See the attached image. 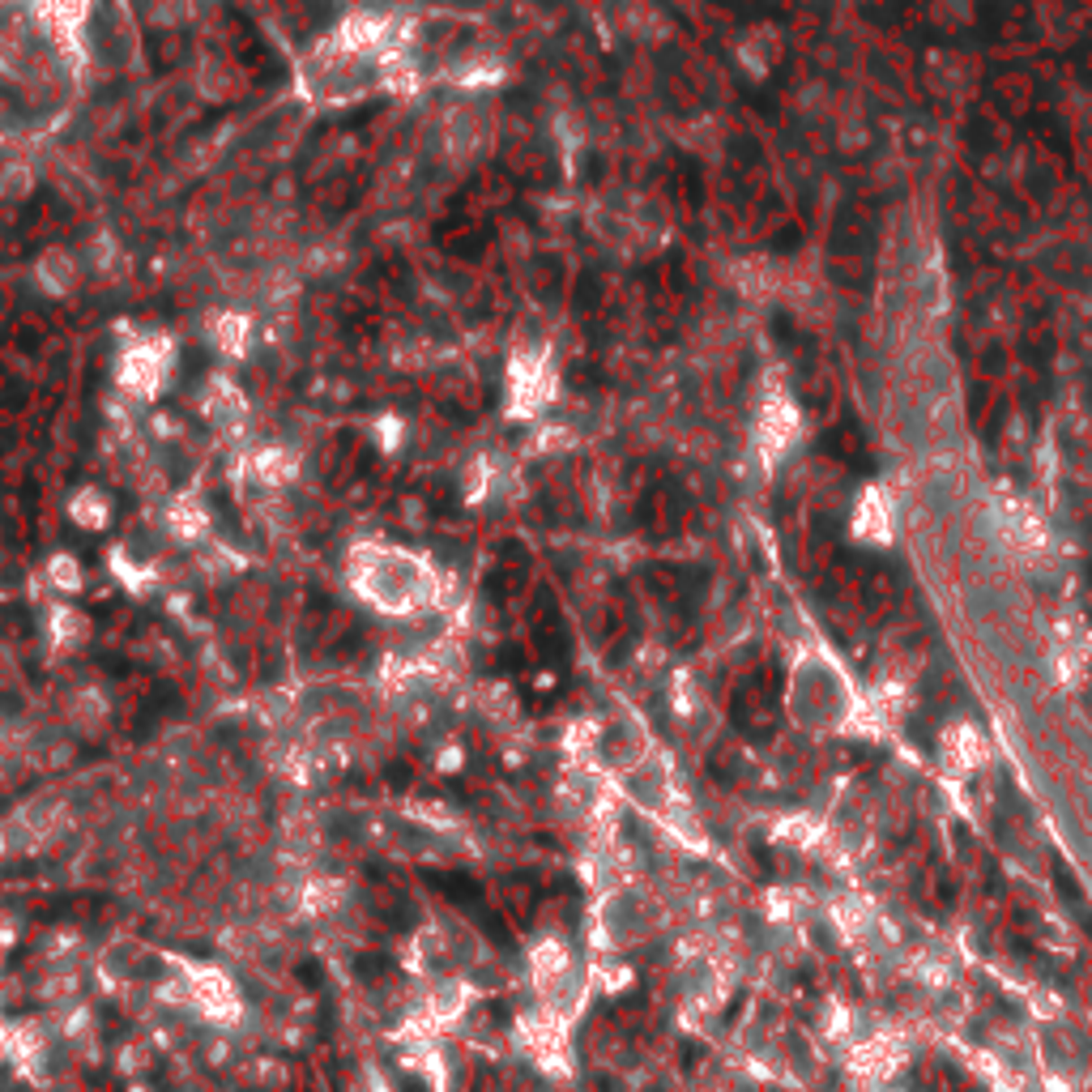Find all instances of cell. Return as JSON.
Wrapping results in <instances>:
<instances>
[{
  "mask_svg": "<svg viewBox=\"0 0 1092 1092\" xmlns=\"http://www.w3.org/2000/svg\"><path fill=\"white\" fill-rule=\"evenodd\" d=\"M930 17L939 26H969L973 22V0H934L930 5Z\"/></svg>",
  "mask_w": 1092,
  "mask_h": 1092,
  "instance_id": "8fae6325",
  "label": "cell"
},
{
  "mask_svg": "<svg viewBox=\"0 0 1092 1092\" xmlns=\"http://www.w3.org/2000/svg\"><path fill=\"white\" fill-rule=\"evenodd\" d=\"M167 372V359H163V346H137V350H129L124 355V363H120V384L132 393H154L158 389V380H163Z\"/></svg>",
  "mask_w": 1092,
  "mask_h": 1092,
  "instance_id": "7a4b0ae2",
  "label": "cell"
},
{
  "mask_svg": "<svg viewBox=\"0 0 1092 1092\" xmlns=\"http://www.w3.org/2000/svg\"><path fill=\"white\" fill-rule=\"evenodd\" d=\"M205 410H210L213 423H222V427H230L235 419H244V402H239V393L230 389V384H213Z\"/></svg>",
  "mask_w": 1092,
  "mask_h": 1092,
  "instance_id": "ba28073f",
  "label": "cell"
},
{
  "mask_svg": "<svg viewBox=\"0 0 1092 1092\" xmlns=\"http://www.w3.org/2000/svg\"><path fill=\"white\" fill-rule=\"evenodd\" d=\"M299 978H303V981H311V986H316V981H320V973H316V964H303V969H299Z\"/></svg>",
  "mask_w": 1092,
  "mask_h": 1092,
  "instance_id": "9a60e30c",
  "label": "cell"
},
{
  "mask_svg": "<svg viewBox=\"0 0 1092 1092\" xmlns=\"http://www.w3.org/2000/svg\"><path fill=\"white\" fill-rule=\"evenodd\" d=\"M764 444L772 448V453H781V448H790V440L799 436V419H794V406L790 402H772V406L764 410Z\"/></svg>",
  "mask_w": 1092,
  "mask_h": 1092,
  "instance_id": "5b68a950",
  "label": "cell"
},
{
  "mask_svg": "<svg viewBox=\"0 0 1092 1092\" xmlns=\"http://www.w3.org/2000/svg\"><path fill=\"white\" fill-rule=\"evenodd\" d=\"M389 969H393V961L389 956H380V952H367V956L355 961V973H359V978H380V973H389Z\"/></svg>",
  "mask_w": 1092,
  "mask_h": 1092,
  "instance_id": "4fadbf2b",
  "label": "cell"
},
{
  "mask_svg": "<svg viewBox=\"0 0 1092 1092\" xmlns=\"http://www.w3.org/2000/svg\"><path fill=\"white\" fill-rule=\"evenodd\" d=\"M359 585L372 602L389 606V610H406L423 589H431V572H427V564L402 551H372L363 555L359 564Z\"/></svg>",
  "mask_w": 1092,
  "mask_h": 1092,
  "instance_id": "6da1fadb",
  "label": "cell"
},
{
  "mask_svg": "<svg viewBox=\"0 0 1092 1092\" xmlns=\"http://www.w3.org/2000/svg\"><path fill=\"white\" fill-rule=\"evenodd\" d=\"M51 576L60 581L65 589H77L82 585V572H77V559H68V555H60V559H51Z\"/></svg>",
  "mask_w": 1092,
  "mask_h": 1092,
  "instance_id": "7c38bea8",
  "label": "cell"
},
{
  "mask_svg": "<svg viewBox=\"0 0 1092 1092\" xmlns=\"http://www.w3.org/2000/svg\"><path fill=\"white\" fill-rule=\"evenodd\" d=\"M389 785H393V790H406V785H410V768L406 764H389Z\"/></svg>",
  "mask_w": 1092,
  "mask_h": 1092,
  "instance_id": "5bb4252c",
  "label": "cell"
},
{
  "mask_svg": "<svg viewBox=\"0 0 1092 1092\" xmlns=\"http://www.w3.org/2000/svg\"><path fill=\"white\" fill-rule=\"evenodd\" d=\"M777 51H781V39L772 26H755L751 34H743L738 43V65L747 68L751 77H768L772 65H777Z\"/></svg>",
  "mask_w": 1092,
  "mask_h": 1092,
  "instance_id": "3957f363",
  "label": "cell"
},
{
  "mask_svg": "<svg viewBox=\"0 0 1092 1092\" xmlns=\"http://www.w3.org/2000/svg\"><path fill=\"white\" fill-rule=\"evenodd\" d=\"M423 880L436 883V888H440V892L453 900V905H461V909H470V913H478V909H483V900H487V892H483V888H478L470 875H456V871H427Z\"/></svg>",
  "mask_w": 1092,
  "mask_h": 1092,
  "instance_id": "277c9868",
  "label": "cell"
},
{
  "mask_svg": "<svg viewBox=\"0 0 1092 1092\" xmlns=\"http://www.w3.org/2000/svg\"><path fill=\"white\" fill-rule=\"evenodd\" d=\"M213 342H218V350L239 355V350L248 346V320H239V316H222V320L213 325Z\"/></svg>",
  "mask_w": 1092,
  "mask_h": 1092,
  "instance_id": "30bf717a",
  "label": "cell"
},
{
  "mask_svg": "<svg viewBox=\"0 0 1092 1092\" xmlns=\"http://www.w3.org/2000/svg\"><path fill=\"white\" fill-rule=\"evenodd\" d=\"M68 517L77 525H86V529H103V525L112 521V504L98 491H77L73 504H68Z\"/></svg>",
  "mask_w": 1092,
  "mask_h": 1092,
  "instance_id": "52a82bcc",
  "label": "cell"
},
{
  "mask_svg": "<svg viewBox=\"0 0 1092 1092\" xmlns=\"http://www.w3.org/2000/svg\"><path fill=\"white\" fill-rule=\"evenodd\" d=\"M171 529H176V538H201L205 534V508L196 504V500H180V504L171 508Z\"/></svg>",
  "mask_w": 1092,
  "mask_h": 1092,
  "instance_id": "9c48e42d",
  "label": "cell"
},
{
  "mask_svg": "<svg viewBox=\"0 0 1092 1092\" xmlns=\"http://www.w3.org/2000/svg\"><path fill=\"white\" fill-rule=\"evenodd\" d=\"M39 277H43V286H48L51 294H65V291H73V282H77V261H73L68 252H48V257L39 261Z\"/></svg>",
  "mask_w": 1092,
  "mask_h": 1092,
  "instance_id": "8992f818",
  "label": "cell"
}]
</instances>
